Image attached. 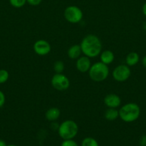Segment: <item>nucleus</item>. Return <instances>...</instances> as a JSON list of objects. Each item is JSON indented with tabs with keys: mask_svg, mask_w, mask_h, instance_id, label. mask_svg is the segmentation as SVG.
Here are the masks:
<instances>
[{
	"mask_svg": "<svg viewBox=\"0 0 146 146\" xmlns=\"http://www.w3.org/2000/svg\"><path fill=\"white\" fill-rule=\"evenodd\" d=\"M140 146H146V135H143L140 139Z\"/></svg>",
	"mask_w": 146,
	"mask_h": 146,
	"instance_id": "5701e85b",
	"label": "nucleus"
},
{
	"mask_svg": "<svg viewBox=\"0 0 146 146\" xmlns=\"http://www.w3.org/2000/svg\"><path fill=\"white\" fill-rule=\"evenodd\" d=\"M9 3L15 8H21L27 3V0H9Z\"/></svg>",
	"mask_w": 146,
	"mask_h": 146,
	"instance_id": "6ab92c4d",
	"label": "nucleus"
},
{
	"mask_svg": "<svg viewBox=\"0 0 146 146\" xmlns=\"http://www.w3.org/2000/svg\"><path fill=\"white\" fill-rule=\"evenodd\" d=\"M61 146H78L77 143L72 139L69 140H64L62 143Z\"/></svg>",
	"mask_w": 146,
	"mask_h": 146,
	"instance_id": "aec40b11",
	"label": "nucleus"
},
{
	"mask_svg": "<svg viewBox=\"0 0 146 146\" xmlns=\"http://www.w3.org/2000/svg\"><path fill=\"white\" fill-rule=\"evenodd\" d=\"M82 146H99V144L94 138L87 137L82 141Z\"/></svg>",
	"mask_w": 146,
	"mask_h": 146,
	"instance_id": "f3484780",
	"label": "nucleus"
},
{
	"mask_svg": "<svg viewBox=\"0 0 146 146\" xmlns=\"http://www.w3.org/2000/svg\"><path fill=\"white\" fill-rule=\"evenodd\" d=\"M143 13L146 17V3H145L144 5L143 6Z\"/></svg>",
	"mask_w": 146,
	"mask_h": 146,
	"instance_id": "b1692460",
	"label": "nucleus"
},
{
	"mask_svg": "<svg viewBox=\"0 0 146 146\" xmlns=\"http://www.w3.org/2000/svg\"><path fill=\"white\" fill-rule=\"evenodd\" d=\"M34 52L39 56H46L51 51V45L47 41L44 39L37 40L33 46Z\"/></svg>",
	"mask_w": 146,
	"mask_h": 146,
	"instance_id": "6e6552de",
	"label": "nucleus"
},
{
	"mask_svg": "<svg viewBox=\"0 0 146 146\" xmlns=\"http://www.w3.org/2000/svg\"><path fill=\"white\" fill-rule=\"evenodd\" d=\"M51 84L53 88L58 91H64L69 88L70 81L65 75L62 74H55L51 79Z\"/></svg>",
	"mask_w": 146,
	"mask_h": 146,
	"instance_id": "423d86ee",
	"label": "nucleus"
},
{
	"mask_svg": "<svg viewBox=\"0 0 146 146\" xmlns=\"http://www.w3.org/2000/svg\"><path fill=\"white\" fill-rule=\"evenodd\" d=\"M53 69L55 74H62L64 70V64L62 61H55L53 66Z\"/></svg>",
	"mask_w": 146,
	"mask_h": 146,
	"instance_id": "dca6fc26",
	"label": "nucleus"
},
{
	"mask_svg": "<svg viewBox=\"0 0 146 146\" xmlns=\"http://www.w3.org/2000/svg\"><path fill=\"white\" fill-rule=\"evenodd\" d=\"M82 52L89 58H95L102 52V44L100 38L94 34H89L82 38L80 43Z\"/></svg>",
	"mask_w": 146,
	"mask_h": 146,
	"instance_id": "f257e3e1",
	"label": "nucleus"
},
{
	"mask_svg": "<svg viewBox=\"0 0 146 146\" xmlns=\"http://www.w3.org/2000/svg\"><path fill=\"white\" fill-rule=\"evenodd\" d=\"M91 66L90 58L84 55L83 56L79 57L76 61V68L81 73L88 72Z\"/></svg>",
	"mask_w": 146,
	"mask_h": 146,
	"instance_id": "1a4fd4ad",
	"label": "nucleus"
},
{
	"mask_svg": "<svg viewBox=\"0 0 146 146\" xmlns=\"http://www.w3.org/2000/svg\"><path fill=\"white\" fill-rule=\"evenodd\" d=\"M42 0H27V2L31 6H38L41 4Z\"/></svg>",
	"mask_w": 146,
	"mask_h": 146,
	"instance_id": "4be33fe9",
	"label": "nucleus"
},
{
	"mask_svg": "<svg viewBox=\"0 0 146 146\" xmlns=\"http://www.w3.org/2000/svg\"><path fill=\"white\" fill-rule=\"evenodd\" d=\"M104 118L107 121H115L119 118V111L117 108H108L104 112Z\"/></svg>",
	"mask_w": 146,
	"mask_h": 146,
	"instance_id": "4468645a",
	"label": "nucleus"
},
{
	"mask_svg": "<svg viewBox=\"0 0 146 146\" xmlns=\"http://www.w3.org/2000/svg\"><path fill=\"white\" fill-rule=\"evenodd\" d=\"M110 73L108 66L101 61L94 63L88 71L89 76L95 82H102L107 78Z\"/></svg>",
	"mask_w": 146,
	"mask_h": 146,
	"instance_id": "7ed1b4c3",
	"label": "nucleus"
},
{
	"mask_svg": "<svg viewBox=\"0 0 146 146\" xmlns=\"http://www.w3.org/2000/svg\"><path fill=\"white\" fill-rule=\"evenodd\" d=\"M100 58L102 63L108 66L109 64H112L114 61L115 54L110 50H104L100 53Z\"/></svg>",
	"mask_w": 146,
	"mask_h": 146,
	"instance_id": "f8f14e48",
	"label": "nucleus"
},
{
	"mask_svg": "<svg viewBox=\"0 0 146 146\" xmlns=\"http://www.w3.org/2000/svg\"><path fill=\"white\" fill-rule=\"evenodd\" d=\"M140 107L134 103L125 104L119 110V117L122 121L126 123H131L136 121L140 116Z\"/></svg>",
	"mask_w": 146,
	"mask_h": 146,
	"instance_id": "f03ea898",
	"label": "nucleus"
},
{
	"mask_svg": "<svg viewBox=\"0 0 146 146\" xmlns=\"http://www.w3.org/2000/svg\"><path fill=\"white\" fill-rule=\"evenodd\" d=\"M7 146H17V145H12V144H11V145H7Z\"/></svg>",
	"mask_w": 146,
	"mask_h": 146,
	"instance_id": "cd10ccee",
	"label": "nucleus"
},
{
	"mask_svg": "<svg viewBox=\"0 0 146 146\" xmlns=\"http://www.w3.org/2000/svg\"><path fill=\"white\" fill-rule=\"evenodd\" d=\"M64 19L71 24H77L83 18V12L80 7L74 5L67 7L64 11Z\"/></svg>",
	"mask_w": 146,
	"mask_h": 146,
	"instance_id": "39448f33",
	"label": "nucleus"
},
{
	"mask_svg": "<svg viewBox=\"0 0 146 146\" xmlns=\"http://www.w3.org/2000/svg\"><path fill=\"white\" fill-rule=\"evenodd\" d=\"M82 54V52L80 44H74L67 50V56L71 59H77L79 57L81 56Z\"/></svg>",
	"mask_w": 146,
	"mask_h": 146,
	"instance_id": "ddd939ff",
	"label": "nucleus"
},
{
	"mask_svg": "<svg viewBox=\"0 0 146 146\" xmlns=\"http://www.w3.org/2000/svg\"><path fill=\"white\" fill-rule=\"evenodd\" d=\"M61 115V111L57 107H52L49 108L45 113L46 119L50 122H54L60 118Z\"/></svg>",
	"mask_w": 146,
	"mask_h": 146,
	"instance_id": "9b49d317",
	"label": "nucleus"
},
{
	"mask_svg": "<svg viewBox=\"0 0 146 146\" xmlns=\"http://www.w3.org/2000/svg\"><path fill=\"white\" fill-rule=\"evenodd\" d=\"M131 71L127 65L121 64L115 68L113 71V77L116 81L124 82L130 78Z\"/></svg>",
	"mask_w": 146,
	"mask_h": 146,
	"instance_id": "0eeeda50",
	"label": "nucleus"
},
{
	"mask_svg": "<svg viewBox=\"0 0 146 146\" xmlns=\"http://www.w3.org/2000/svg\"><path fill=\"white\" fill-rule=\"evenodd\" d=\"M78 131V125L72 120L63 121L58 128L59 135L63 140L73 139L77 135Z\"/></svg>",
	"mask_w": 146,
	"mask_h": 146,
	"instance_id": "20e7f679",
	"label": "nucleus"
},
{
	"mask_svg": "<svg viewBox=\"0 0 146 146\" xmlns=\"http://www.w3.org/2000/svg\"><path fill=\"white\" fill-rule=\"evenodd\" d=\"M143 29H144L145 30H146V21L144 23V24H143Z\"/></svg>",
	"mask_w": 146,
	"mask_h": 146,
	"instance_id": "bb28decb",
	"label": "nucleus"
},
{
	"mask_svg": "<svg viewBox=\"0 0 146 146\" xmlns=\"http://www.w3.org/2000/svg\"><path fill=\"white\" fill-rule=\"evenodd\" d=\"M104 104L107 108H117L121 104V98L115 94H107L104 98Z\"/></svg>",
	"mask_w": 146,
	"mask_h": 146,
	"instance_id": "9d476101",
	"label": "nucleus"
},
{
	"mask_svg": "<svg viewBox=\"0 0 146 146\" xmlns=\"http://www.w3.org/2000/svg\"><path fill=\"white\" fill-rule=\"evenodd\" d=\"M143 66H144L146 68V56L144 57V58H143Z\"/></svg>",
	"mask_w": 146,
	"mask_h": 146,
	"instance_id": "a878e982",
	"label": "nucleus"
},
{
	"mask_svg": "<svg viewBox=\"0 0 146 146\" xmlns=\"http://www.w3.org/2000/svg\"><path fill=\"white\" fill-rule=\"evenodd\" d=\"M7 145L6 144L5 141H3V140L0 139V146H7Z\"/></svg>",
	"mask_w": 146,
	"mask_h": 146,
	"instance_id": "393cba45",
	"label": "nucleus"
},
{
	"mask_svg": "<svg viewBox=\"0 0 146 146\" xmlns=\"http://www.w3.org/2000/svg\"><path fill=\"white\" fill-rule=\"evenodd\" d=\"M5 101H6L5 95H4V94L2 92V91H0V108H1V107L4 105Z\"/></svg>",
	"mask_w": 146,
	"mask_h": 146,
	"instance_id": "412c9836",
	"label": "nucleus"
},
{
	"mask_svg": "<svg viewBox=\"0 0 146 146\" xmlns=\"http://www.w3.org/2000/svg\"><path fill=\"white\" fill-rule=\"evenodd\" d=\"M139 55L136 52H130L127 55L125 58L126 64L128 66H133L136 65L138 63Z\"/></svg>",
	"mask_w": 146,
	"mask_h": 146,
	"instance_id": "2eb2a0df",
	"label": "nucleus"
},
{
	"mask_svg": "<svg viewBox=\"0 0 146 146\" xmlns=\"http://www.w3.org/2000/svg\"><path fill=\"white\" fill-rule=\"evenodd\" d=\"M9 78V74L5 69L0 70V84H4L8 81Z\"/></svg>",
	"mask_w": 146,
	"mask_h": 146,
	"instance_id": "a211bd4d",
	"label": "nucleus"
}]
</instances>
